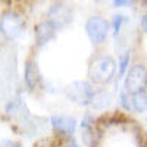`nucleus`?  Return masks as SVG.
<instances>
[{
  "mask_svg": "<svg viewBox=\"0 0 147 147\" xmlns=\"http://www.w3.org/2000/svg\"><path fill=\"white\" fill-rule=\"evenodd\" d=\"M128 21V18L125 15H115L113 19H112V28H113V35L116 37L119 32H121V28L122 25Z\"/></svg>",
  "mask_w": 147,
  "mask_h": 147,
  "instance_id": "nucleus-13",
  "label": "nucleus"
},
{
  "mask_svg": "<svg viewBox=\"0 0 147 147\" xmlns=\"http://www.w3.org/2000/svg\"><path fill=\"white\" fill-rule=\"evenodd\" d=\"M24 81H25L27 87L30 90H34L40 81V72H38V66L32 60H28L25 63V69H24Z\"/></svg>",
  "mask_w": 147,
  "mask_h": 147,
  "instance_id": "nucleus-9",
  "label": "nucleus"
},
{
  "mask_svg": "<svg viewBox=\"0 0 147 147\" xmlns=\"http://www.w3.org/2000/svg\"><path fill=\"white\" fill-rule=\"evenodd\" d=\"M119 103H121V106L124 107L125 110L131 109V96L128 93H125L124 90H122L121 94H119Z\"/></svg>",
  "mask_w": 147,
  "mask_h": 147,
  "instance_id": "nucleus-14",
  "label": "nucleus"
},
{
  "mask_svg": "<svg viewBox=\"0 0 147 147\" xmlns=\"http://www.w3.org/2000/svg\"><path fill=\"white\" fill-rule=\"evenodd\" d=\"M131 2H128V0H115L113 2V6L115 7H124V6H129Z\"/></svg>",
  "mask_w": 147,
  "mask_h": 147,
  "instance_id": "nucleus-17",
  "label": "nucleus"
},
{
  "mask_svg": "<svg viewBox=\"0 0 147 147\" xmlns=\"http://www.w3.org/2000/svg\"><path fill=\"white\" fill-rule=\"evenodd\" d=\"M24 30V22L19 13L15 10H6L0 16V32L6 40L12 41L18 38Z\"/></svg>",
  "mask_w": 147,
  "mask_h": 147,
  "instance_id": "nucleus-4",
  "label": "nucleus"
},
{
  "mask_svg": "<svg viewBox=\"0 0 147 147\" xmlns=\"http://www.w3.org/2000/svg\"><path fill=\"white\" fill-rule=\"evenodd\" d=\"M85 32L94 46H100L107 38L109 22L102 16H91L85 22Z\"/></svg>",
  "mask_w": 147,
  "mask_h": 147,
  "instance_id": "nucleus-5",
  "label": "nucleus"
},
{
  "mask_svg": "<svg viewBox=\"0 0 147 147\" xmlns=\"http://www.w3.org/2000/svg\"><path fill=\"white\" fill-rule=\"evenodd\" d=\"M129 60H131V52L127 50L124 55L121 56L119 59V63H118V75L122 77V75H125L128 68H129Z\"/></svg>",
  "mask_w": 147,
  "mask_h": 147,
  "instance_id": "nucleus-12",
  "label": "nucleus"
},
{
  "mask_svg": "<svg viewBox=\"0 0 147 147\" xmlns=\"http://www.w3.org/2000/svg\"><path fill=\"white\" fill-rule=\"evenodd\" d=\"M56 27L53 24L49 21V19H44L41 22H38L34 28V35H35V43L38 47H43L44 44L50 43L55 37H56Z\"/></svg>",
  "mask_w": 147,
  "mask_h": 147,
  "instance_id": "nucleus-7",
  "label": "nucleus"
},
{
  "mask_svg": "<svg viewBox=\"0 0 147 147\" xmlns=\"http://www.w3.org/2000/svg\"><path fill=\"white\" fill-rule=\"evenodd\" d=\"M0 147H21V144L13 140H2L0 141Z\"/></svg>",
  "mask_w": 147,
  "mask_h": 147,
  "instance_id": "nucleus-16",
  "label": "nucleus"
},
{
  "mask_svg": "<svg viewBox=\"0 0 147 147\" xmlns=\"http://www.w3.org/2000/svg\"><path fill=\"white\" fill-rule=\"evenodd\" d=\"M112 103V94L107 91H96L91 106L96 109H106V106H109Z\"/></svg>",
  "mask_w": 147,
  "mask_h": 147,
  "instance_id": "nucleus-10",
  "label": "nucleus"
},
{
  "mask_svg": "<svg viewBox=\"0 0 147 147\" xmlns=\"http://www.w3.org/2000/svg\"><path fill=\"white\" fill-rule=\"evenodd\" d=\"M91 124H94L93 116H91L90 113H85V115H84V118H82V121H81V128L88 131V129L91 128Z\"/></svg>",
  "mask_w": 147,
  "mask_h": 147,
  "instance_id": "nucleus-15",
  "label": "nucleus"
},
{
  "mask_svg": "<svg viewBox=\"0 0 147 147\" xmlns=\"http://www.w3.org/2000/svg\"><path fill=\"white\" fill-rule=\"evenodd\" d=\"M94 94H96V90L87 81H74L72 84L68 85V88H66L68 99L72 100L74 103L80 105V106L91 105Z\"/></svg>",
  "mask_w": 147,
  "mask_h": 147,
  "instance_id": "nucleus-3",
  "label": "nucleus"
},
{
  "mask_svg": "<svg viewBox=\"0 0 147 147\" xmlns=\"http://www.w3.org/2000/svg\"><path fill=\"white\" fill-rule=\"evenodd\" d=\"M140 27H141V30H143L144 32L147 31V16H146V15H143L141 19H140Z\"/></svg>",
  "mask_w": 147,
  "mask_h": 147,
  "instance_id": "nucleus-18",
  "label": "nucleus"
},
{
  "mask_svg": "<svg viewBox=\"0 0 147 147\" xmlns=\"http://www.w3.org/2000/svg\"><path fill=\"white\" fill-rule=\"evenodd\" d=\"M131 109H134L138 113H144L146 112V109H147L146 91H141V93H137V94L131 96Z\"/></svg>",
  "mask_w": 147,
  "mask_h": 147,
  "instance_id": "nucleus-11",
  "label": "nucleus"
},
{
  "mask_svg": "<svg viewBox=\"0 0 147 147\" xmlns=\"http://www.w3.org/2000/svg\"><path fill=\"white\" fill-rule=\"evenodd\" d=\"M146 84H147V72L146 66L143 63H137L127 71L125 84H124V91L129 96H134L137 93L146 91Z\"/></svg>",
  "mask_w": 147,
  "mask_h": 147,
  "instance_id": "nucleus-2",
  "label": "nucleus"
},
{
  "mask_svg": "<svg viewBox=\"0 0 147 147\" xmlns=\"http://www.w3.org/2000/svg\"><path fill=\"white\" fill-rule=\"evenodd\" d=\"M65 147H81V146H80L78 143H74V141H72L71 144H68V146H65Z\"/></svg>",
  "mask_w": 147,
  "mask_h": 147,
  "instance_id": "nucleus-19",
  "label": "nucleus"
},
{
  "mask_svg": "<svg viewBox=\"0 0 147 147\" xmlns=\"http://www.w3.org/2000/svg\"><path fill=\"white\" fill-rule=\"evenodd\" d=\"M53 129L62 136H72L77 129V121L68 115H53L50 118Z\"/></svg>",
  "mask_w": 147,
  "mask_h": 147,
  "instance_id": "nucleus-8",
  "label": "nucleus"
},
{
  "mask_svg": "<svg viewBox=\"0 0 147 147\" xmlns=\"http://www.w3.org/2000/svg\"><path fill=\"white\" fill-rule=\"evenodd\" d=\"M49 21L57 28H63L72 22V9L65 3H55L49 9Z\"/></svg>",
  "mask_w": 147,
  "mask_h": 147,
  "instance_id": "nucleus-6",
  "label": "nucleus"
},
{
  "mask_svg": "<svg viewBox=\"0 0 147 147\" xmlns=\"http://www.w3.org/2000/svg\"><path fill=\"white\" fill-rule=\"evenodd\" d=\"M116 74V62L112 56L102 55L94 57L88 66V77L94 84H109L115 78Z\"/></svg>",
  "mask_w": 147,
  "mask_h": 147,
  "instance_id": "nucleus-1",
  "label": "nucleus"
}]
</instances>
